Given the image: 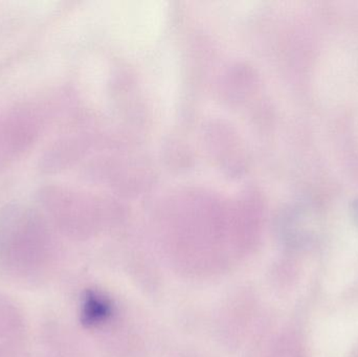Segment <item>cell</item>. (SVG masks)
Segmentation results:
<instances>
[{"label": "cell", "mask_w": 358, "mask_h": 357, "mask_svg": "<svg viewBox=\"0 0 358 357\" xmlns=\"http://www.w3.org/2000/svg\"><path fill=\"white\" fill-rule=\"evenodd\" d=\"M111 312L113 306L107 298L94 291L86 293L81 312V321L85 326H96L105 322Z\"/></svg>", "instance_id": "1"}]
</instances>
